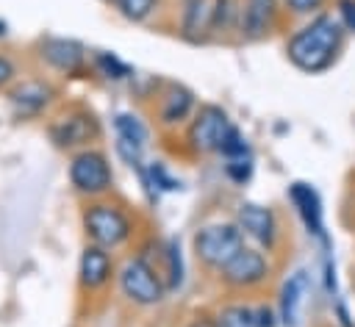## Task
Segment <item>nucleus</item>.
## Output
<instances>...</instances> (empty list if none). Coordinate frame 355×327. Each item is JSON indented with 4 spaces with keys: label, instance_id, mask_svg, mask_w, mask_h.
Instances as JSON below:
<instances>
[{
    "label": "nucleus",
    "instance_id": "nucleus-18",
    "mask_svg": "<svg viewBox=\"0 0 355 327\" xmlns=\"http://www.w3.org/2000/svg\"><path fill=\"white\" fill-rule=\"evenodd\" d=\"M114 130H116V139H122V141H128V144H133V147H139V150H144L147 136H150L147 127H144V122H141L136 114H128V111L116 114Z\"/></svg>",
    "mask_w": 355,
    "mask_h": 327
},
{
    "label": "nucleus",
    "instance_id": "nucleus-14",
    "mask_svg": "<svg viewBox=\"0 0 355 327\" xmlns=\"http://www.w3.org/2000/svg\"><path fill=\"white\" fill-rule=\"evenodd\" d=\"M53 94H55L53 86L44 83V80H25L22 86H17L11 91L8 103H11V111L17 116L31 119V116H36V114H42L47 108V103L53 100Z\"/></svg>",
    "mask_w": 355,
    "mask_h": 327
},
{
    "label": "nucleus",
    "instance_id": "nucleus-17",
    "mask_svg": "<svg viewBox=\"0 0 355 327\" xmlns=\"http://www.w3.org/2000/svg\"><path fill=\"white\" fill-rule=\"evenodd\" d=\"M194 111V94L186 86H169L161 100V125H180Z\"/></svg>",
    "mask_w": 355,
    "mask_h": 327
},
{
    "label": "nucleus",
    "instance_id": "nucleus-5",
    "mask_svg": "<svg viewBox=\"0 0 355 327\" xmlns=\"http://www.w3.org/2000/svg\"><path fill=\"white\" fill-rule=\"evenodd\" d=\"M69 183L75 191L86 194V197H97V194H105L114 183V175H111V164L103 152L97 150H80L72 155L69 161Z\"/></svg>",
    "mask_w": 355,
    "mask_h": 327
},
{
    "label": "nucleus",
    "instance_id": "nucleus-23",
    "mask_svg": "<svg viewBox=\"0 0 355 327\" xmlns=\"http://www.w3.org/2000/svg\"><path fill=\"white\" fill-rule=\"evenodd\" d=\"M155 6L158 0H116V8L128 22H144L155 11Z\"/></svg>",
    "mask_w": 355,
    "mask_h": 327
},
{
    "label": "nucleus",
    "instance_id": "nucleus-21",
    "mask_svg": "<svg viewBox=\"0 0 355 327\" xmlns=\"http://www.w3.org/2000/svg\"><path fill=\"white\" fill-rule=\"evenodd\" d=\"M94 67H97V69H100V75H103V78H108V80H125V78H130V75H133V69H130L119 55L105 53V50H100V53L94 55Z\"/></svg>",
    "mask_w": 355,
    "mask_h": 327
},
{
    "label": "nucleus",
    "instance_id": "nucleus-16",
    "mask_svg": "<svg viewBox=\"0 0 355 327\" xmlns=\"http://www.w3.org/2000/svg\"><path fill=\"white\" fill-rule=\"evenodd\" d=\"M305 294H308V272L305 269H297L280 288V321L286 327H297L300 319H302V302H305Z\"/></svg>",
    "mask_w": 355,
    "mask_h": 327
},
{
    "label": "nucleus",
    "instance_id": "nucleus-1",
    "mask_svg": "<svg viewBox=\"0 0 355 327\" xmlns=\"http://www.w3.org/2000/svg\"><path fill=\"white\" fill-rule=\"evenodd\" d=\"M344 33L347 30L336 14L319 11L288 36L286 55L300 72L319 75L338 61V53L344 47Z\"/></svg>",
    "mask_w": 355,
    "mask_h": 327
},
{
    "label": "nucleus",
    "instance_id": "nucleus-25",
    "mask_svg": "<svg viewBox=\"0 0 355 327\" xmlns=\"http://www.w3.org/2000/svg\"><path fill=\"white\" fill-rule=\"evenodd\" d=\"M233 22L239 25V8L233 0H216L214 3V30H230Z\"/></svg>",
    "mask_w": 355,
    "mask_h": 327
},
{
    "label": "nucleus",
    "instance_id": "nucleus-10",
    "mask_svg": "<svg viewBox=\"0 0 355 327\" xmlns=\"http://www.w3.org/2000/svg\"><path fill=\"white\" fill-rule=\"evenodd\" d=\"M100 136V122L89 114V111H75V114H67L61 116L58 122L50 125V139L55 147L61 150H72V147H80V144H89Z\"/></svg>",
    "mask_w": 355,
    "mask_h": 327
},
{
    "label": "nucleus",
    "instance_id": "nucleus-20",
    "mask_svg": "<svg viewBox=\"0 0 355 327\" xmlns=\"http://www.w3.org/2000/svg\"><path fill=\"white\" fill-rule=\"evenodd\" d=\"M144 188H155V191H180V180L169 175V169L161 161H153L147 169L139 172Z\"/></svg>",
    "mask_w": 355,
    "mask_h": 327
},
{
    "label": "nucleus",
    "instance_id": "nucleus-8",
    "mask_svg": "<svg viewBox=\"0 0 355 327\" xmlns=\"http://www.w3.org/2000/svg\"><path fill=\"white\" fill-rule=\"evenodd\" d=\"M288 200H291L297 216L302 219L305 230H308L311 236H316V238L327 247L330 238H327V230H324V208H322L319 191H316L311 183H305V180H294V183L288 186Z\"/></svg>",
    "mask_w": 355,
    "mask_h": 327
},
{
    "label": "nucleus",
    "instance_id": "nucleus-22",
    "mask_svg": "<svg viewBox=\"0 0 355 327\" xmlns=\"http://www.w3.org/2000/svg\"><path fill=\"white\" fill-rule=\"evenodd\" d=\"M166 288L175 291L183 285V255H180V241L169 238L166 241Z\"/></svg>",
    "mask_w": 355,
    "mask_h": 327
},
{
    "label": "nucleus",
    "instance_id": "nucleus-32",
    "mask_svg": "<svg viewBox=\"0 0 355 327\" xmlns=\"http://www.w3.org/2000/svg\"><path fill=\"white\" fill-rule=\"evenodd\" d=\"M336 316H338V324H341V327H355V324L349 321V310H347V305H344L341 299L336 302Z\"/></svg>",
    "mask_w": 355,
    "mask_h": 327
},
{
    "label": "nucleus",
    "instance_id": "nucleus-27",
    "mask_svg": "<svg viewBox=\"0 0 355 327\" xmlns=\"http://www.w3.org/2000/svg\"><path fill=\"white\" fill-rule=\"evenodd\" d=\"M291 14H297V17H313V14H319L322 11V6L327 3V0H280Z\"/></svg>",
    "mask_w": 355,
    "mask_h": 327
},
{
    "label": "nucleus",
    "instance_id": "nucleus-19",
    "mask_svg": "<svg viewBox=\"0 0 355 327\" xmlns=\"http://www.w3.org/2000/svg\"><path fill=\"white\" fill-rule=\"evenodd\" d=\"M216 327H261V324H258L255 308L233 302V305H225L216 313Z\"/></svg>",
    "mask_w": 355,
    "mask_h": 327
},
{
    "label": "nucleus",
    "instance_id": "nucleus-15",
    "mask_svg": "<svg viewBox=\"0 0 355 327\" xmlns=\"http://www.w3.org/2000/svg\"><path fill=\"white\" fill-rule=\"evenodd\" d=\"M214 3L216 0H183L180 30L189 42H205L214 33Z\"/></svg>",
    "mask_w": 355,
    "mask_h": 327
},
{
    "label": "nucleus",
    "instance_id": "nucleus-28",
    "mask_svg": "<svg viewBox=\"0 0 355 327\" xmlns=\"http://www.w3.org/2000/svg\"><path fill=\"white\" fill-rule=\"evenodd\" d=\"M336 17L347 33H355V0H336Z\"/></svg>",
    "mask_w": 355,
    "mask_h": 327
},
{
    "label": "nucleus",
    "instance_id": "nucleus-4",
    "mask_svg": "<svg viewBox=\"0 0 355 327\" xmlns=\"http://www.w3.org/2000/svg\"><path fill=\"white\" fill-rule=\"evenodd\" d=\"M119 288L122 294L133 302V305H141V308H150V305H158L166 294V283L161 280V274H155V269L141 258H128L119 269Z\"/></svg>",
    "mask_w": 355,
    "mask_h": 327
},
{
    "label": "nucleus",
    "instance_id": "nucleus-26",
    "mask_svg": "<svg viewBox=\"0 0 355 327\" xmlns=\"http://www.w3.org/2000/svg\"><path fill=\"white\" fill-rule=\"evenodd\" d=\"M225 175H227L233 183L244 186V183L252 177V158H250V155H247V158H230V161L225 164Z\"/></svg>",
    "mask_w": 355,
    "mask_h": 327
},
{
    "label": "nucleus",
    "instance_id": "nucleus-7",
    "mask_svg": "<svg viewBox=\"0 0 355 327\" xmlns=\"http://www.w3.org/2000/svg\"><path fill=\"white\" fill-rule=\"evenodd\" d=\"M219 277L225 285L230 288H255L269 277V260L261 249L252 247H241L222 269Z\"/></svg>",
    "mask_w": 355,
    "mask_h": 327
},
{
    "label": "nucleus",
    "instance_id": "nucleus-12",
    "mask_svg": "<svg viewBox=\"0 0 355 327\" xmlns=\"http://www.w3.org/2000/svg\"><path fill=\"white\" fill-rule=\"evenodd\" d=\"M277 17V0H244L239 8V30L244 39H263Z\"/></svg>",
    "mask_w": 355,
    "mask_h": 327
},
{
    "label": "nucleus",
    "instance_id": "nucleus-29",
    "mask_svg": "<svg viewBox=\"0 0 355 327\" xmlns=\"http://www.w3.org/2000/svg\"><path fill=\"white\" fill-rule=\"evenodd\" d=\"M324 291L336 297L338 291V280H336V260L333 258H324Z\"/></svg>",
    "mask_w": 355,
    "mask_h": 327
},
{
    "label": "nucleus",
    "instance_id": "nucleus-24",
    "mask_svg": "<svg viewBox=\"0 0 355 327\" xmlns=\"http://www.w3.org/2000/svg\"><path fill=\"white\" fill-rule=\"evenodd\" d=\"M219 155H225L227 161H230V158H247V155H250V144H247V139L239 133V127L230 125V130L225 133V139H222V144H219Z\"/></svg>",
    "mask_w": 355,
    "mask_h": 327
},
{
    "label": "nucleus",
    "instance_id": "nucleus-11",
    "mask_svg": "<svg viewBox=\"0 0 355 327\" xmlns=\"http://www.w3.org/2000/svg\"><path fill=\"white\" fill-rule=\"evenodd\" d=\"M39 55L47 67L64 72V75H75L80 72V67L86 64V50L80 42L67 39V36H47L39 44Z\"/></svg>",
    "mask_w": 355,
    "mask_h": 327
},
{
    "label": "nucleus",
    "instance_id": "nucleus-33",
    "mask_svg": "<svg viewBox=\"0 0 355 327\" xmlns=\"http://www.w3.org/2000/svg\"><path fill=\"white\" fill-rule=\"evenodd\" d=\"M186 327H216V319H208V316H197V319H191Z\"/></svg>",
    "mask_w": 355,
    "mask_h": 327
},
{
    "label": "nucleus",
    "instance_id": "nucleus-6",
    "mask_svg": "<svg viewBox=\"0 0 355 327\" xmlns=\"http://www.w3.org/2000/svg\"><path fill=\"white\" fill-rule=\"evenodd\" d=\"M230 130V119H227V111L222 105H214V103H205L197 108L191 125H189V147L194 152H219V144L225 139V133Z\"/></svg>",
    "mask_w": 355,
    "mask_h": 327
},
{
    "label": "nucleus",
    "instance_id": "nucleus-30",
    "mask_svg": "<svg viewBox=\"0 0 355 327\" xmlns=\"http://www.w3.org/2000/svg\"><path fill=\"white\" fill-rule=\"evenodd\" d=\"M255 316H258V324H261V327H275V324H277L275 310H272V308H266V305L255 308Z\"/></svg>",
    "mask_w": 355,
    "mask_h": 327
},
{
    "label": "nucleus",
    "instance_id": "nucleus-13",
    "mask_svg": "<svg viewBox=\"0 0 355 327\" xmlns=\"http://www.w3.org/2000/svg\"><path fill=\"white\" fill-rule=\"evenodd\" d=\"M114 274V260H111V252L105 247H97V244H89L83 252H80V260H78V280L83 288L89 291H97L103 285H108Z\"/></svg>",
    "mask_w": 355,
    "mask_h": 327
},
{
    "label": "nucleus",
    "instance_id": "nucleus-35",
    "mask_svg": "<svg viewBox=\"0 0 355 327\" xmlns=\"http://www.w3.org/2000/svg\"><path fill=\"white\" fill-rule=\"evenodd\" d=\"M114 3H116V0H114Z\"/></svg>",
    "mask_w": 355,
    "mask_h": 327
},
{
    "label": "nucleus",
    "instance_id": "nucleus-9",
    "mask_svg": "<svg viewBox=\"0 0 355 327\" xmlns=\"http://www.w3.org/2000/svg\"><path fill=\"white\" fill-rule=\"evenodd\" d=\"M236 224L244 233V238H252L263 249H272L277 241V219H275V211L266 205L241 202L236 208Z\"/></svg>",
    "mask_w": 355,
    "mask_h": 327
},
{
    "label": "nucleus",
    "instance_id": "nucleus-31",
    "mask_svg": "<svg viewBox=\"0 0 355 327\" xmlns=\"http://www.w3.org/2000/svg\"><path fill=\"white\" fill-rule=\"evenodd\" d=\"M11 78H14V64H11V58L0 55V86H6Z\"/></svg>",
    "mask_w": 355,
    "mask_h": 327
},
{
    "label": "nucleus",
    "instance_id": "nucleus-3",
    "mask_svg": "<svg viewBox=\"0 0 355 327\" xmlns=\"http://www.w3.org/2000/svg\"><path fill=\"white\" fill-rule=\"evenodd\" d=\"M83 230L92 238V244L114 249V247H122L130 238L133 224H130V216L119 205L94 202L83 211Z\"/></svg>",
    "mask_w": 355,
    "mask_h": 327
},
{
    "label": "nucleus",
    "instance_id": "nucleus-34",
    "mask_svg": "<svg viewBox=\"0 0 355 327\" xmlns=\"http://www.w3.org/2000/svg\"><path fill=\"white\" fill-rule=\"evenodd\" d=\"M3 33H6V22L0 19V36H3Z\"/></svg>",
    "mask_w": 355,
    "mask_h": 327
},
{
    "label": "nucleus",
    "instance_id": "nucleus-2",
    "mask_svg": "<svg viewBox=\"0 0 355 327\" xmlns=\"http://www.w3.org/2000/svg\"><path fill=\"white\" fill-rule=\"evenodd\" d=\"M191 247L200 263L211 269H222L244 247V233L239 230L236 222H211L194 233Z\"/></svg>",
    "mask_w": 355,
    "mask_h": 327
}]
</instances>
